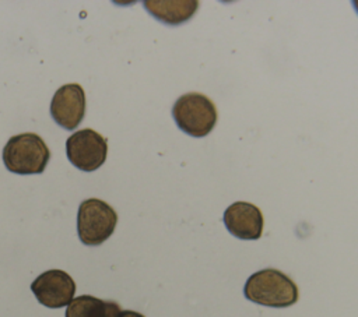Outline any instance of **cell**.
Listing matches in <instances>:
<instances>
[{
    "label": "cell",
    "instance_id": "cell-6",
    "mask_svg": "<svg viewBox=\"0 0 358 317\" xmlns=\"http://www.w3.org/2000/svg\"><path fill=\"white\" fill-rule=\"evenodd\" d=\"M31 290L41 304L49 309H59L69 306L73 300L76 282L66 271L49 270L31 283Z\"/></svg>",
    "mask_w": 358,
    "mask_h": 317
},
{
    "label": "cell",
    "instance_id": "cell-11",
    "mask_svg": "<svg viewBox=\"0 0 358 317\" xmlns=\"http://www.w3.org/2000/svg\"><path fill=\"white\" fill-rule=\"evenodd\" d=\"M116 317H145V316L134 310H120V313Z\"/></svg>",
    "mask_w": 358,
    "mask_h": 317
},
{
    "label": "cell",
    "instance_id": "cell-4",
    "mask_svg": "<svg viewBox=\"0 0 358 317\" xmlns=\"http://www.w3.org/2000/svg\"><path fill=\"white\" fill-rule=\"evenodd\" d=\"M116 211L99 198H88L80 204L77 214V232L87 246H99L109 239L116 228Z\"/></svg>",
    "mask_w": 358,
    "mask_h": 317
},
{
    "label": "cell",
    "instance_id": "cell-2",
    "mask_svg": "<svg viewBox=\"0 0 358 317\" xmlns=\"http://www.w3.org/2000/svg\"><path fill=\"white\" fill-rule=\"evenodd\" d=\"M50 159L45 141L35 133H22L11 137L3 148L6 168L17 175L42 173Z\"/></svg>",
    "mask_w": 358,
    "mask_h": 317
},
{
    "label": "cell",
    "instance_id": "cell-5",
    "mask_svg": "<svg viewBox=\"0 0 358 317\" xmlns=\"http://www.w3.org/2000/svg\"><path fill=\"white\" fill-rule=\"evenodd\" d=\"M66 154L76 168L92 172L101 168L108 155V142L103 135L92 128L73 133L66 141Z\"/></svg>",
    "mask_w": 358,
    "mask_h": 317
},
{
    "label": "cell",
    "instance_id": "cell-3",
    "mask_svg": "<svg viewBox=\"0 0 358 317\" xmlns=\"http://www.w3.org/2000/svg\"><path fill=\"white\" fill-rule=\"evenodd\" d=\"M172 116L178 127L192 137L207 135L217 123V109L213 101L199 92H189L176 99Z\"/></svg>",
    "mask_w": 358,
    "mask_h": 317
},
{
    "label": "cell",
    "instance_id": "cell-10",
    "mask_svg": "<svg viewBox=\"0 0 358 317\" xmlns=\"http://www.w3.org/2000/svg\"><path fill=\"white\" fill-rule=\"evenodd\" d=\"M119 313L120 306L116 302L102 300L91 295L74 297L66 309V317H116Z\"/></svg>",
    "mask_w": 358,
    "mask_h": 317
},
{
    "label": "cell",
    "instance_id": "cell-9",
    "mask_svg": "<svg viewBox=\"0 0 358 317\" xmlns=\"http://www.w3.org/2000/svg\"><path fill=\"white\" fill-rule=\"evenodd\" d=\"M144 7L157 20L178 25L193 17L199 8V1L196 0H180V1H144Z\"/></svg>",
    "mask_w": 358,
    "mask_h": 317
},
{
    "label": "cell",
    "instance_id": "cell-7",
    "mask_svg": "<svg viewBox=\"0 0 358 317\" xmlns=\"http://www.w3.org/2000/svg\"><path fill=\"white\" fill-rule=\"evenodd\" d=\"M53 120L66 130H74L85 115V94L80 84L62 85L50 102Z\"/></svg>",
    "mask_w": 358,
    "mask_h": 317
},
{
    "label": "cell",
    "instance_id": "cell-1",
    "mask_svg": "<svg viewBox=\"0 0 358 317\" xmlns=\"http://www.w3.org/2000/svg\"><path fill=\"white\" fill-rule=\"evenodd\" d=\"M243 295L256 304L282 309L298 302L299 290L296 283L284 272L274 268H264L248 278L243 286Z\"/></svg>",
    "mask_w": 358,
    "mask_h": 317
},
{
    "label": "cell",
    "instance_id": "cell-8",
    "mask_svg": "<svg viewBox=\"0 0 358 317\" xmlns=\"http://www.w3.org/2000/svg\"><path fill=\"white\" fill-rule=\"evenodd\" d=\"M224 223L231 235L242 240H257L263 233L264 219L260 208L252 202L236 201L224 212Z\"/></svg>",
    "mask_w": 358,
    "mask_h": 317
}]
</instances>
